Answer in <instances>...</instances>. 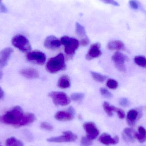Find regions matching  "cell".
Segmentation results:
<instances>
[{"label":"cell","instance_id":"cell-1","mask_svg":"<svg viewBox=\"0 0 146 146\" xmlns=\"http://www.w3.org/2000/svg\"><path fill=\"white\" fill-rule=\"evenodd\" d=\"M25 113L22 108L16 106L7 111L3 115L2 120L4 123L18 127L24 117Z\"/></svg>","mask_w":146,"mask_h":146},{"label":"cell","instance_id":"cell-2","mask_svg":"<svg viewBox=\"0 0 146 146\" xmlns=\"http://www.w3.org/2000/svg\"><path fill=\"white\" fill-rule=\"evenodd\" d=\"M66 68L65 57L64 55L62 53L50 58L46 65V70L51 74L57 73Z\"/></svg>","mask_w":146,"mask_h":146},{"label":"cell","instance_id":"cell-3","mask_svg":"<svg viewBox=\"0 0 146 146\" xmlns=\"http://www.w3.org/2000/svg\"><path fill=\"white\" fill-rule=\"evenodd\" d=\"M60 42L61 44L64 45L65 53L70 56L74 55L80 44L79 41L76 38L67 36L62 37Z\"/></svg>","mask_w":146,"mask_h":146},{"label":"cell","instance_id":"cell-4","mask_svg":"<svg viewBox=\"0 0 146 146\" xmlns=\"http://www.w3.org/2000/svg\"><path fill=\"white\" fill-rule=\"evenodd\" d=\"M12 43L15 48L23 52H27L31 49L30 42L25 36L17 35L12 39Z\"/></svg>","mask_w":146,"mask_h":146},{"label":"cell","instance_id":"cell-5","mask_svg":"<svg viewBox=\"0 0 146 146\" xmlns=\"http://www.w3.org/2000/svg\"><path fill=\"white\" fill-rule=\"evenodd\" d=\"M49 96L52 99L54 104L56 106H66L71 102L69 97L63 92H52L50 93Z\"/></svg>","mask_w":146,"mask_h":146},{"label":"cell","instance_id":"cell-6","mask_svg":"<svg viewBox=\"0 0 146 146\" xmlns=\"http://www.w3.org/2000/svg\"><path fill=\"white\" fill-rule=\"evenodd\" d=\"M77 136L70 131L63 132L62 135L57 137H53L49 138L47 141L54 143H63V142H74L77 139Z\"/></svg>","mask_w":146,"mask_h":146},{"label":"cell","instance_id":"cell-7","mask_svg":"<svg viewBox=\"0 0 146 146\" xmlns=\"http://www.w3.org/2000/svg\"><path fill=\"white\" fill-rule=\"evenodd\" d=\"M112 60L117 70L122 72H126L124 63L128 60V58L126 55L120 52H116L112 56Z\"/></svg>","mask_w":146,"mask_h":146},{"label":"cell","instance_id":"cell-8","mask_svg":"<svg viewBox=\"0 0 146 146\" xmlns=\"http://www.w3.org/2000/svg\"><path fill=\"white\" fill-rule=\"evenodd\" d=\"M83 127L86 133L87 137L92 140L95 139L99 135V130L96 124L92 122L85 123Z\"/></svg>","mask_w":146,"mask_h":146},{"label":"cell","instance_id":"cell-9","mask_svg":"<svg viewBox=\"0 0 146 146\" xmlns=\"http://www.w3.org/2000/svg\"><path fill=\"white\" fill-rule=\"evenodd\" d=\"M27 58L28 60L35 62L39 65H43L46 61V56L45 54L40 51H34L29 52Z\"/></svg>","mask_w":146,"mask_h":146},{"label":"cell","instance_id":"cell-10","mask_svg":"<svg viewBox=\"0 0 146 146\" xmlns=\"http://www.w3.org/2000/svg\"><path fill=\"white\" fill-rule=\"evenodd\" d=\"M100 48V44L99 43H95L92 44L86 55V59L91 60L100 56L102 54Z\"/></svg>","mask_w":146,"mask_h":146},{"label":"cell","instance_id":"cell-11","mask_svg":"<svg viewBox=\"0 0 146 146\" xmlns=\"http://www.w3.org/2000/svg\"><path fill=\"white\" fill-rule=\"evenodd\" d=\"M13 50L11 48H6L0 52V69L4 68L7 64Z\"/></svg>","mask_w":146,"mask_h":146},{"label":"cell","instance_id":"cell-12","mask_svg":"<svg viewBox=\"0 0 146 146\" xmlns=\"http://www.w3.org/2000/svg\"><path fill=\"white\" fill-rule=\"evenodd\" d=\"M60 40L55 36L51 35L46 38L44 42L45 48L50 49H56L60 47Z\"/></svg>","mask_w":146,"mask_h":146},{"label":"cell","instance_id":"cell-13","mask_svg":"<svg viewBox=\"0 0 146 146\" xmlns=\"http://www.w3.org/2000/svg\"><path fill=\"white\" fill-rule=\"evenodd\" d=\"M99 140L102 144L108 146L117 144L119 142V139L117 136L112 138L109 134L104 133L100 136Z\"/></svg>","mask_w":146,"mask_h":146},{"label":"cell","instance_id":"cell-14","mask_svg":"<svg viewBox=\"0 0 146 146\" xmlns=\"http://www.w3.org/2000/svg\"><path fill=\"white\" fill-rule=\"evenodd\" d=\"M74 113L71 111H60L56 112L55 115V118L61 121H67L72 120L74 118Z\"/></svg>","mask_w":146,"mask_h":146},{"label":"cell","instance_id":"cell-15","mask_svg":"<svg viewBox=\"0 0 146 146\" xmlns=\"http://www.w3.org/2000/svg\"><path fill=\"white\" fill-rule=\"evenodd\" d=\"M20 74L27 79H37L39 76V74L36 70L31 68L22 69L20 72Z\"/></svg>","mask_w":146,"mask_h":146},{"label":"cell","instance_id":"cell-16","mask_svg":"<svg viewBox=\"0 0 146 146\" xmlns=\"http://www.w3.org/2000/svg\"><path fill=\"white\" fill-rule=\"evenodd\" d=\"M36 119L35 115L33 113H25L21 121L18 125V127H23L29 125L33 122L36 120Z\"/></svg>","mask_w":146,"mask_h":146},{"label":"cell","instance_id":"cell-17","mask_svg":"<svg viewBox=\"0 0 146 146\" xmlns=\"http://www.w3.org/2000/svg\"><path fill=\"white\" fill-rule=\"evenodd\" d=\"M124 44L120 40H112L109 42L108 48L111 50H121L124 48Z\"/></svg>","mask_w":146,"mask_h":146},{"label":"cell","instance_id":"cell-18","mask_svg":"<svg viewBox=\"0 0 146 146\" xmlns=\"http://www.w3.org/2000/svg\"><path fill=\"white\" fill-rule=\"evenodd\" d=\"M58 86L60 88H67L71 86V82L69 77L66 75L62 76L58 82Z\"/></svg>","mask_w":146,"mask_h":146},{"label":"cell","instance_id":"cell-19","mask_svg":"<svg viewBox=\"0 0 146 146\" xmlns=\"http://www.w3.org/2000/svg\"><path fill=\"white\" fill-rule=\"evenodd\" d=\"M133 131L131 129L127 128L123 130L122 133V137L126 142H133L134 141Z\"/></svg>","mask_w":146,"mask_h":146},{"label":"cell","instance_id":"cell-20","mask_svg":"<svg viewBox=\"0 0 146 146\" xmlns=\"http://www.w3.org/2000/svg\"><path fill=\"white\" fill-rule=\"evenodd\" d=\"M139 112L134 109L130 110L127 115V120L130 125H133L139 116Z\"/></svg>","mask_w":146,"mask_h":146},{"label":"cell","instance_id":"cell-21","mask_svg":"<svg viewBox=\"0 0 146 146\" xmlns=\"http://www.w3.org/2000/svg\"><path fill=\"white\" fill-rule=\"evenodd\" d=\"M139 133L134 134L135 138H136L141 143H144L146 141V130L144 127L140 126L138 129Z\"/></svg>","mask_w":146,"mask_h":146},{"label":"cell","instance_id":"cell-22","mask_svg":"<svg viewBox=\"0 0 146 146\" xmlns=\"http://www.w3.org/2000/svg\"><path fill=\"white\" fill-rule=\"evenodd\" d=\"M76 33L79 37L81 38V39L87 37L85 27L78 22L76 23Z\"/></svg>","mask_w":146,"mask_h":146},{"label":"cell","instance_id":"cell-23","mask_svg":"<svg viewBox=\"0 0 146 146\" xmlns=\"http://www.w3.org/2000/svg\"><path fill=\"white\" fill-rule=\"evenodd\" d=\"M6 146H24V144L21 141L12 137L6 140Z\"/></svg>","mask_w":146,"mask_h":146},{"label":"cell","instance_id":"cell-24","mask_svg":"<svg viewBox=\"0 0 146 146\" xmlns=\"http://www.w3.org/2000/svg\"><path fill=\"white\" fill-rule=\"evenodd\" d=\"M103 108L109 116H112L113 111H115L116 107L110 105L108 102H104L103 104Z\"/></svg>","mask_w":146,"mask_h":146},{"label":"cell","instance_id":"cell-25","mask_svg":"<svg viewBox=\"0 0 146 146\" xmlns=\"http://www.w3.org/2000/svg\"><path fill=\"white\" fill-rule=\"evenodd\" d=\"M134 62L139 66L146 68V58L145 56H137L135 57Z\"/></svg>","mask_w":146,"mask_h":146},{"label":"cell","instance_id":"cell-26","mask_svg":"<svg viewBox=\"0 0 146 146\" xmlns=\"http://www.w3.org/2000/svg\"><path fill=\"white\" fill-rule=\"evenodd\" d=\"M91 74L93 79L98 82H104L107 79V77L106 76L103 75L99 73L91 72Z\"/></svg>","mask_w":146,"mask_h":146},{"label":"cell","instance_id":"cell-27","mask_svg":"<svg viewBox=\"0 0 146 146\" xmlns=\"http://www.w3.org/2000/svg\"><path fill=\"white\" fill-rule=\"evenodd\" d=\"M106 86L110 89H115L118 86V83L116 80L113 79H110L107 80Z\"/></svg>","mask_w":146,"mask_h":146},{"label":"cell","instance_id":"cell-28","mask_svg":"<svg viewBox=\"0 0 146 146\" xmlns=\"http://www.w3.org/2000/svg\"><path fill=\"white\" fill-rule=\"evenodd\" d=\"M92 144V140L88 138L86 136L83 137L81 140V146H90Z\"/></svg>","mask_w":146,"mask_h":146},{"label":"cell","instance_id":"cell-29","mask_svg":"<svg viewBox=\"0 0 146 146\" xmlns=\"http://www.w3.org/2000/svg\"><path fill=\"white\" fill-rule=\"evenodd\" d=\"M84 94L81 93H76L71 95V98L75 101L81 100L84 98Z\"/></svg>","mask_w":146,"mask_h":146},{"label":"cell","instance_id":"cell-30","mask_svg":"<svg viewBox=\"0 0 146 146\" xmlns=\"http://www.w3.org/2000/svg\"><path fill=\"white\" fill-rule=\"evenodd\" d=\"M101 94L104 97L106 98H111L112 97V94L110 92H109L106 88H101L100 89Z\"/></svg>","mask_w":146,"mask_h":146},{"label":"cell","instance_id":"cell-31","mask_svg":"<svg viewBox=\"0 0 146 146\" xmlns=\"http://www.w3.org/2000/svg\"><path fill=\"white\" fill-rule=\"evenodd\" d=\"M40 127L42 129H45L48 131H52L53 129V127L50 123L47 122H42L40 125Z\"/></svg>","mask_w":146,"mask_h":146},{"label":"cell","instance_id":"cell-32","mask_svg":"<svg viewBox=\"0 0 146 146\" xmlns=\"http://www.w3.org/2000/svg\"><path fill=\"white\" fill-rule=\"evenodd\" d=\"M115 111L117 112L118 117H119L120 119H123V118L125 117V116H126V114H125V112H124L123 110H122V109H120V108H116Z\"/></svg>","mask_w":146,"mask_h":146},{"label":"cell","instance_id":"cell-33","mask_svg":"<svg viewBox=\"0 0 146 146\" xmlns=\"http://www.w3.org/2000/svg\"><path fill=\"white\" fill-rule=\"evenodd\" d=\"M119 104L121 106L123 107H127L129 105V100L126 98H121L120 99L119 101Z\"/></svg>","mask_w":146,"mask_h":146},{"label":"cell","instance_id":"cell-34","mask_svg":"<svg viewBox=\"0 0 146 146\" xmlns=\"http://www.w3.org/2000/svg\"><path fill=\"white\" fill-rule=\"evenodd\" d=\"M103 2L104 3H106V4H111L113 6H119L120 4L118 2L116 1L115 0H99Z\"/></svg>","mask_w":146,"mask_h":146},{"label":"cell","instance_id":"cell-35","mask_svg":"<svg viewBox=\"0 0 146 146\" xmlns=\"http://www.w3.org/2000/svg\"><path fill=\"white\" fill-rule=\"evenodd\" d=\"M130 7L134 9H137L139 8V4L136 0H130L129 1Z\"/></svg>","mask_w":146,"mask_h":146},{"label":"cell","instance_id":"cell-36","mask_svg":"<svg viewBox=\"0 0 146 146\" xmlns=\"http://www.w3.org/2000/svg\"><path fill=\"white\" fill-rule=\"evenodd\" d=\"M89 42H90V40L88 37L85 38H82L80 42L81 45L82 46H86L88 45Z\"/></svg>","mask_w":146,"mask_h":146},{"label":"cell","instance_id":"cell-37","mask_svg":"<svg viewBox=\"0 0 146 146\" xmlns=\"http://www.w3.org/2000/svg\"><path fill=\"white\" fill-rule=\"evenodd\" d=\"M7 8L5 7L3 4H0V12H2V13H6L7 12Z\"/></svg>","mask_w":146,"mask_h":146},{"label":"cell","instance_id":"cell-38","mask_svg":"<svg viewBox=\"0 0 146 146\" xmlns=\"http://www.w3.org/2000/svg\"><path fill=\"white\" fill-rule=\"evenodd\" d=\"M4 96V92L2 88L0 87V100L2 99Z\"/></svg>","mask_w":146,"mask_h":146},{"label":"cell","instance_id":"cell-39","mask_svg":"<svg viewBox=\"0 0 146 146\" xmlns=\"http://www.w3.org/2000/svg\"><path fill=\"white\" fill-rule=\"evenodd\" d=\"M3 72L1 71H0V80L2 79L3 77Z\"/></svg>","mask_w":146,"mask_h":146},{"label":"cell","instance_id":"cell-40","mask_svg":"<svg viewBox=\"0 0 146 146\" xmlns=\"http://www.w3.org/2000/svg\"><path fill=\"white\" fill-rule=\"evenodd\" d=\"M2 0H0V3H1V2Z\"/></svg>","mask_w":146,"mask_h":146},{"label":"cell","instance_id":"cell-41","mask_svg":"<svg viewBox=\"0 0 146 146\" xmlns=\"http://www.w3.org/2000/svg\"><path fill=\"white\" fill-rule=\"evenodd\" d=\"M0 146H2L1 145V144H0Z\"/></svg>","mask_w":146,"mask_h":146}]
</instances>
